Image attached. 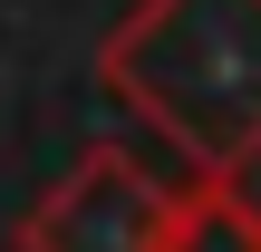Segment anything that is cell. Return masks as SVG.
I'll return each instance as SVG.
<instances>
[{
    "label": "cell",
    "instance_id": "2",
    "mask_svg": "<svg viewBox=\"0 0 261 252\" xmlns=\"http://www.w3.org/2000/svg\"><path fill=\"white\" fill-rule=\"evenodd\" d=\"M174 204L184 194L165 175H145L126 146H97V155H77L29 204V223L10 233V252H165Z\"/></svg>",
    "mask_w": 261,
    "mask_h": 252
},
{
    "label": "cell",
    "instance_id": "3",
    "mask_svg": "<svg viewBox=\"0 0 261 252\" xmlns=\"http://www.w3.org/2000/svg\"><path fill=\"white\" fill-rule=\"evenodd\" d=\"M165 252H261V204L242 185H194V194L174 204Z\"/></svg>",
    "mask_w": 261,
    "mask_h": 252
},
{
    "label": "cell",
    "instance_id": "1",
    "mask_svg": "<svg viewBox=\"0 0 261 252\" xmlns=\"http://www.w3.org/2000/svg\"><path fill=\"white\" fill-rule=\"evenodd\" d=\"M97 68L203 185L261 165V0H136Z\"/></svg>",
    "mask_w": 261,
    "mask_h": 252
}]
</instances>
